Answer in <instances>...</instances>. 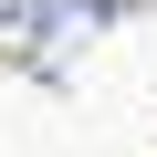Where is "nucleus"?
<instances>
[{"label":"nucleus","instance_id":"f257e3e1","mask_svg":"<svg viewBox=\"0 0 157 157\" xmlns=\"http://www.w3.org/2000/svg\"><path fill=\"white\" fill-rule=\"evenodd\" d=\"M105 21H115V0H0V52L32 73H63Z\"/></svg>","mask_w":157,"mask_h":157}]
</instances>
